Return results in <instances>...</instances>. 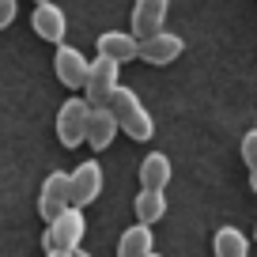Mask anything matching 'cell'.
<instances>
[{
	"mask_svg": "<svg viewBox=\"0 0 257 257\" xmlns=\"http://www.w3.org/2000/svg\"><path fill=\"white\" fill-rule=\"evenodd\" d=\"M106 106L117 117V128H125L133 140H152L155 137V117L148 113V106L140 102V95L133 87H117Z\"/></svg>",
	"mask_w": 257,
	"mask_h": 257,
	"instance_id": "6da1fadb",
	"label": "cell"
},
{
	"mask_svg": "<svg viewBox=\"0 0 257 257\" xmlns=\"http://www.w3.org/2000/svg\"><path fill=\"white\" fill-rule=\"evenodd\" d=\"M87 117H91V102L83 95L64 98L57 110V140L64 148H80L87 144Z\"/></svg>",
	"mask_w": 257,
	"mask_h": 257,
	"instance_id": "7a4b0ae2",
	"label": "cell"
},
{
	"mask_svg": "<svg viewBox=\"0 0 257 257\" xmlns=\"http://www.w3.org/2000/svg\"><path fill=\"white\" fill-rule=\"evenodd\" d=\"M83 234H87V216H83V208L68 204L57 219H49L42 242H46V249H80Z\"/></svg>",
	"mask_w": 257,
	"mask_h": 257,
	"instance_id": "3957f363",
	"label": "cell"
},
{
	"mask_svg": "<svg viewBox=\"0 0 257 257\" xmlns=\"http://www.w3.org/2000/svg\"><path fill=\"white\" fill-rule=\"evenodd\" d=\"M117 87H121V64L106 61V57H95L87 68V80H83V98L91 106H106Z\"/></svg>",
	"mask_w": 257,
	"mask_h": 257,
	"instance_id": "277c9868",
	"label": "cell"
},
{
	"mask_svg": "<svg viewBox=\"0 0 257 257\" xmlns=\"http://www.w3.org/2000/svg\"><path fill=\"white\" fill-rule=\"evenodd\" d=\"M106 178H102V167H98L95 159L80 163V167L68 174V201H72V208H87V204L98 201V193H102Z\"/></svg>",
	"mask_w": 257,
	"mask_h": 257,
	"instance_id": "5b68a950",
	"label": "cell"
},
{
	"mask_svg": "<svg viewBox=\"0 0 257 257\" xmlns=\"http://www.w3.org/2000/svg\"><path fill=\"white\" fill-rule=\"evenodd\" d=\"M87 68H91V61L80 53L76 46H57V53H53V72H57V80L64 83V87H83V80H87Z\"/></svg>",
	"mask_w": 257,
	"mask_h": 257,
	"instance_id": "8992f818",
	"label": "cell"
},
{
	"mask_svg": "<svg viewBox=\"0 0 257 257\" xmlns=\"http://www.w3.org/2000/svg\"><path fill=\"white\" fill-rule=\"evenodd\" d=\"M182 49H185V42H182V34H174V31H159V34H152V38H140V61H148V64H170V61H178L182 57Z\"/></svg>",
	"mask_w": 257,
	"mask_h": 257,
	"instance_id": "52a82bcc",
	"label": "cell"
},
{
	"mask_svg": "<svg viewBox=\"0 0 257 257\" xmlns=\"http://www.w3.org/2000/svg\"><path fill=\"white\" fill-rule=\"evenodd\" d=\"M68 174L64 170H53V174L42 182V193H38V212H42V219H57L64 208H68Z\"/></svg>",
	"mask_w": 257,
	"mask_h": 257,
	"instance_id": "ba28073f",
	"label": "cell"
},
{
	"mask_svg": "<svg viewBox=\"0 0 257 257\" xmlns=\"http://www.w3.org/2000/svg\"><path fill=\"white\" fill-rule=\"evenodd\" d=\"M31 27H34V34H38V38H46V42H53V46H61L64 34H68V19H64V8H57L53 0H49V4H34V12H31Z\"/></svg>",
	"mask_w": 257,
	"mask_h": 257,
	"instance_id": "9c48e42d",
	"label": "cell"
},
{
	"mask_svg": "<svg viewBox=\"0 0 257 257\" xmlns=\"http://www.w3.org/2000/svg\"><path fill=\"white\" fill-rule=\"evenodd\" d=\"M170 12V0H137L133 4V34L137 38H152V34L163 31Z\"/></svg>",
	"mask_w": 257,
	"mask_h": 257,
	"instance_id": "30bf717a",
	"label": "cell"
},
{
	"mask_svg": "<svg viewBox=\"0 0 257 257\" xmlns=\"http://www.w3.org/2000/svg\"><path fill=\"white\" fill-rule=\"evenodd\" d=\"M137 53H140V38L133 31H106V34H98V57H106V61L125 64V61H137Z\"/></svg>",
	"mask_w": 257,
	"mask_h": 257,
	"instance_id": "8fae6325",
	"label": "cell"
},
{
	"mask_svg": "<svg viewBox=\"0 0 257 257\" xmlns=\"http://www.w3.org/2000/svg\"><path fill=\"white\" fill-rule=\"evenodd\" d=\"M117 117L110 113V106H91V117H87V144L95 152H106L117 137Z\"/></svg>",
	"mask_w": 257,
	"mask_h": 257,
	"instance_id": "7c38bea8",
	"label": "cell"
},
{
	"mask_svg": "<svg viewBox=\"0 0 257 257\" xmlns=\"http://www.w3.org/2000/svg\"><path fill=\"white\" fill-rule=\"evenodd\" d=\"M170 174H174V167H170V155L163 152H148L144 159H140V185L144 189H167L170 185Z\"/></svg>",
	"mask_w": 257,
	"mask_h": 257,
	"instance_id": "4fadbf2b",
	"label": "cell"
},
{
	"mask_svg": "<svg viewBox=\"0 0 257 257\" xmlns=\"http://www.w3.org/2000/svg\"><path fill=\"white\" fill-rule=\"evenodd\" d=\"M152 253H155V234H152V227L133 223L128 231H121V238H117V257H152Z\"/></svg>",
	"mask_w": 257,
	"mask_h": 257,
	"instance_id": "5bb4252c",
	"label": "cell"
},
{
	"mask_svg": "<svg viewBox=\"0 0 257 257\" xmlns=\"http://www.w3.org/2000/svg\"><path fill=\"white\" fill-rule=\"evenodd\" d=\"M212 253L216 257H249V238L238 227H219L212 234Z\"/></svg>",
	"mask_w": 257,
	"mask_h": 257,
	"instance_id": "9a60e30c",
	"label": "cell"
},
{
	"mask_svg": "<svg viewBox=\"0 0 257 257\" xmlns=\"http://www.w3.org/2000/svg\"><path fill=\"white\" fill-rule=\"evenodd\" d=\"M133 208H137V219H140V223L152 227V223H159V219L167 216V193H159V189H140L137 201H133Z\"/></svg>",
	"mask_w": 257,
	"mask_h": 257,
	"instance_id": "2e32d148",
	"label": "cell"
},
{
	"mask_svg": "<svg viewBox=\"0 0 257 257\" xmlns=\"http://www.w3.org/2000/svg\"><path fill=\"white\" fill-rule=\"evenodd\" d=\"M242 163L249 170H257V128H249L246 137H242Z\"/></svg>",
	"mask_w": 257,
	"mask_h": 257,
	"instance_id": "e0dca14e",
	"label": "cell"
},
{
	"mask_svg": "<svg viewBox=\"0 0 257 257\" xmlns=\"http://www.w3.org/2000/svg\"><path fill=\"white\" fill-rule=\"evenodd\" d=\"M16 12H19V4H16V0H0V31L16 23Z\"/></svg>",
	"mask_w": 257,
	"mask_h": 257,
	"instance_id": "ac0fdd59",
	"label": "cell"
},
{
	"mask_svg": "<svg viewBox=\"0 0 257 257\" xmlns=\"http://www.w3.org/2000/svg\"><path fill=\"white\" fill-rule=\"evenodd\" d=\"M46 257H72V249H46Z\"/></svg>",
	"mask_w": 257,
	"mask_h": 257,
	"instance_id": "d6986e66",
	"label": "cell"
},
{
	"mask_svg": "<svg viewBox=\"0 0 257 257\" xmlns=\"http://www.w3.org/2000/svg\"><path fill=\"white\" fill-rule=\"evenodd\" d=\"M249 189L257 193V170H249Z\"/></svg>",
	"mask_w": 257,
	"mask_h": 257,
	"instance_id": "ffe728a7",
	"label": "cell"
},
{
	"mask_svg": "<svg viewBox=\"0 0 257 257\" xmlns=\"http://www.w3.org/2000/svg\"><path fill=\"white\" fill-rule=\"evenodd\" d=\"M72 257H95V253H87V249L80 246V249H72Z\"/></svg>",
	"mask_w": 257,
	"mask_h": 257,
	"instance_id": "44dd1931",
	"label": "cell"
},
{
	"mask_svg": "<svg viewBox=\"0 0 257 257\" xmlns=\"http://www.w3.org/2000/svg\"><path fill=\"white\" fill-rule=\"evenodd\" d=\"M34 4H49V0H34Z\"/></svg>",
	"mask_w": 257,
	"mask_h": 257,
	"instance_id": "7402d4cb",
	"label": "cell"
},
{
	"mask_svg": "<svg viewBox=\"0 0 257 257\" xmlns=\"http://www.w3.org/2000/svg\"><path fill=\"white\" fill-rule=\"evenodd\" d=\"M152 257H163V253H152Z\"/></svg>",
	"mask_w": 257,
	"mask_h": 257,
	"instance_id": "603a6c76",
	"label": "cell"
},
{
	"mask_svg": "<svg viewBox=\"0 0 257 257\" xmlns=\"http://www.w3.org/2000/svg\"><path fill=\"white\" fill-rule=\"evenodd\" d=\"M253 234H257V231H253Z\"/></svg>",
	"mask_w": 257,
	"mask_h": 257,
	"instance_id": "cb8c5ba5",
	"label": "cell"
}]
</instances>
